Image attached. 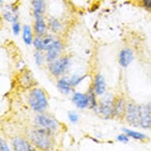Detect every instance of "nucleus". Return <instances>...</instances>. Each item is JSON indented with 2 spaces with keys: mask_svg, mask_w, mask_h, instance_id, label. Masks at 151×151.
I'll use <instances>...</instances> for the list:
<instances>
[{
  "mask_svg": "<svg viewBox=\"0 0 151 151\" xmlns=\"http://www.w3.org/2000/svg\"><path fill=\"white\" fill-rule=\"evenodd\" d=\"M17 83L22 89H29L33 88L37 84V82L32 75V72L25 69L19 75L17 78Z\"/></svg>",
  "mask_w": 151,
  "mask_h": 151,
  "instance_id": "obj_9",
  "label": "nucleus"
},
{
  "mask_svg": "<svg viewBox=\"0 0 151 151\" xmlns=\"http://www.w3.org/2000/svg\"><path fill=\"white\" fill-rule=\"evenodd\" d=\"M33 35L31 26L25 25L22 29V40L26 45H31L33 42Z\"/></svg>",
  "mask_w": 151,
  "mask_h": 151,
  "instance_id": "obj_20",
  "label": "nucleus"
},
{
  "mask_svg": "<svg viewBox=\"0 0 151 151\" xmlns=\"http://www.w3.org/2000/svg\"><path fill=\"white\" fill-rule=\"evenodd\" d=\"M114 102L112 97L108 95L98 103V105L94 109V111L104 119H111L115 116Z\"/></svg>",
  "mask_w": 151,
  "mask_h": 151,
  "instance_id": "obj_4",
  "label": "nucleus"
},
{
  "mask_svg": "<svg viewBox=\"0 0 151 151\" xmlns=\"http://www.w3.org/2000/svg\"><path fill=\"white\" fill-rule=\"evenodd\" d=\"M32 14L35 18L40 17H44V14L46 10V3L45 0H32Z\"/></svg>",
  "mask_w": 151,
  "mask_h": 151,
  "instance_id": "obj_15",
  "label": "nucleus"
},
{
  "mask_svg": "<svg viewBox=\"0 0 151 151\" xmlns=\"http://www.w3.org/2000/svg\"><path fill=\"white\" fill-rule=\"evenodd\" d=\"M12 147L14 151H37L32 142L21 137L12 139Z\"/></svg>",
  "mask_w": 151,
  "mask_h": 151,
  "instance_id": "obj_10",
  "label": "nucleus"
},
{
  "mask_svg": "<svg viewBox=\"0 0 151 151\" xmlns=\"http://www.w3.org/2000/svg\"><path fill=\"white\" fill-rule=\"evenodd\" d=\"M68 118H69V120L71 122L72 124H76L78 121V115L75 112V111H70L68 113Z\"/></svg>",
  "mask_w": 151,
  "mask_h": 151,
  "instance_id": "obj_27",
  "label": "nucleus"
},
{
  "mask_svg": "<svg viewBox=\"0 0 151 151\" xmlns=\"http://www.w3.org/2000/svg\"><path fill=\"white\" fill-rule=\"evenodd\" d=\"M123 131H124V133L127 134L130 138H132V139H135V140L142 141V140H145L146 139V134H142V133L139 132V131H133V130L127 128H123Z\"/></svg>",
  "mask_w": 151,
  "mask_h": 151,
  "instance_id": "obj_23",
  "label": "nucleus"
},
{
  "mask_svg": "<svg viewBox=\"0 0 151 151\" xmlns=\"http://www.w3.org/2000/svg\"><path fill=\"white\" fill-rule=\"evenodd\" d=\"M129 138H130V137H129L127 134L124 133V134H119V135H117L116 139L117 141L121 142L123 143H127V142H128Z\"/></svg>",
  "mask_w": 151,
  "mask_h": 151,
  "instance_id": "obj_29",
  "label": "nucleus"
},
{
  "mask_svg": "<svg viewBox=\"0 0 151 151\" xmlns=\"http://www.w3.org/2000/svg\"><path fill=\"white\" fill-rule=\"evenodd\" d=\"M0 151H10V146L3 139L0 140Z\"/></svg>",
  "mask_w": 151,
  "mask_h": 151,
  "instance_id": "obj_28",
  "label": "nucleus"
},
{
  "mask_svg": "<svg viewBox=\"0 0 151 151\" xmlns=\"http://www.w3.org/2000/svg\"><path fill=\"white\" fill-rule=\"evenodd\" d=\"M63 50V44L60 40H56L49 49L46 51L45 59L47 63H51L57 60Z\"/></svg>",
  "mask_w": 151,
  "mask_h": 151,
  "instance_id": "obj_12",
  "label": "nucleus"
},
{
  "mask_svg": "<svg viewBox=\"0 0 151 151\" xmlns=\"http://www.w3.org/2000/svg\"><path fill=\"white\" fill-rule=\"evenodd\" d=\"M134 59L133 51L130 48H124L119 54V63L123 67H128Z\"/></svg>",
  "mask_w": 151,
  "mask_h": 151,
  "instance_id": "obj_14",
  "label": "nucleus"
},
{
  "mask_svg": "<svg viewBox=\"0 0 151 151\" xmlns=\"http://www.w3.org/2000/svg\"><path fill=\"white\" fill-rule=\"evenodd\" d=\"M127 103L123 97H118L114 102V115L115 116H125Z\"/></svg>",
  "mask_w": 151,
  "mask_h": 151,
  "instance_id": "obj_18",
  "label": "nucleus"
},
{
  "mask_svg": "<svg viewBox=\"0 0 151 151\" xmlns=\"http://www.w3.org/2000/svg\"><path fill=\"white\" fill-rule=\"evenodd\" d=\"M57 88L60 90V93L64 95H68L71 93L72 86L69 82V79H67L65 78H61L58 80Z\"/></svg>",
  "mask_w": 151,
  "mask_h": 151,
  "instance_id": "obj_19",
  "label": "nucleus"
},
{
  "mask_svg": "<svg viewBox=\"0 0 151 151\" xmlns=\"http://www.w3.org/2000/svg\"><path fill=\"white\" fill-rule=\"evenodd\" d=\"M12 30L13 32H14V34L16 35V36H17V35L20 33L21 25L20 22H19L18 21H16V22L12 23Z\"/></svg>",
  "mask_w": 151,
  "mask_h": 151,
  "instance_id": "obj_26",
  "label": "nucleus"
},
{
  "mask_svg": "<svg viewBox=\"0 0 151 151\" xmlns=\"http://www.w3.org/2000/svg\"><path fill=\"white\" fill-rule=\"evenodd\" d=\"M86 75H73L71 78H69V82L72 86H77L78 85H79L81 82L85 79Z\"/></svg>",
  "mask_w": 151,
  "mask_h": 151,
  "instance_id": "obj_24",
  "label": "nucleus"
},
{
  "mask_svg": "<svg viewBox=\"0 0 151 151\" xmlns=\"http://www.w3.org/2000/svg\"><path fill=\"white\" fill-rule=\"evenodd\" d=\"M47 23L45 20L44 17H40L35 18L34 25H33V30H34L36 35L38 36H43L47 33Z\"/></svg>",
  "mask_w": 151,
  "mask_h": 151,
  "instance_id": "obj_17",
  "label": "nucleus"
},
{
  "mask_svg": "<svg viewBox=\"0 0 151 151\" xmlns=\"http://www.w3.org/2000/svg\"><path fill=\"white\" fill-rule=\"evenodd\" d=\"M126 121L130 125L134 127L139 126V107L133 102H128L127 105L126 113H125Z\"/></svg>",
  "mask_w": 151,
  "mask_h": 151,
  "instance_id": "obj_8",
  "label": "nucleus"
},
{
  "mask_svg": "<svg viewBox=\"0 0 151 151\" xmlns=\"http://www.w3.org/2000/svg\"><path fill=\"white\" fill-rule=\"evenodd\" d=\"M72 102L79 109H85L89 107V100L87 94L76 92L72 96Z\"/></svg>",
  "mask_w": 151,
  "mask_h": 151,
  "instance_id": "obj_13",
  "label": "nucleus"
},
{
  "mask_svg": "<svg viewBox=\"0 0 151 151\" xmlns=\"http://www.w3.org/2000/svg\"><path fill=\"white\" fill-rule=\"evenodd\" d=\"M34 60H35V63L37 66L40 67L43 64V63L45 61V57L44 56V55L42 54V52L40 51H37V52L34 53Z\"/></svg>",
  "mask_w": 151,
  "mask_h": 151,
  "instance_id": "obj_25",
  "label": "nucleus"
},
{
  "mask_svg": "<svg viewBox=\"0 0 151 151\" xmlns=\"http://www.w3.org/2000/svg\"><path fill=\"white\" fill-rule=\"evenodd\" d=\"M47 26L52 32L56 33L59 32L60 30L62 29V24L60 22L59 19H57L56 17H51L47 19Z\"/></svg>",
  "mask_w": 151,
  "mask_h": 151,
  "instance_id": "obj_21",
  "label": "nucleus"
},
{
  "mask_svg": "<svg viewBox=\"0 0 151 151\" xmlns=\"http://www.w3.org/2000/svg\"><path fill=\"white\" fill-rule=\"evenodd\" d=\"M3 0H0V3H1V6H2V7H3Z\"/></svg>",
  "mask_w": 151,
  "mask_h": 151,
  "instance_id": "obj_30",
  "label": "nucleus"
},
{
  "mask_svg": "<svg viewBox=\"0 0 151 151\" xmlns=\"http://www.w3.org/2000/svg\"><path fill=\"white\" fill-rule=\"evenodd\" d=\"M51 134H52L48 131L36 127L28 132V138L37 148L41 150L47 151L52 147Z\"/></svg>",
  "mask_w": 151,
  "mask_h": 151,
  "instance_id": "obj_1",
  "label": "nucleus"
},
{
  "mask_svg": "<svg viewBox=\"0 0 151 151\" xmlns=\"http://www.w3.org/2000/svg\"><path fill=\"white\" fill-rule=\"evenodd\" d=\"M35 124L37 127L48 131L51 134H52L54 131H57L60 127L59 122L55 119L54 117L51 116L49 115L45 114L43 112L37 115V116L35 118Z\"/></svg>",
  "mask_w": 151,
  "mask_h": 151,
  "instance_id": "obj_3",
  "label": "nucleus"
},
{
  "mask_svg": "<svg viewBox=\"0 0 151 151\" xmlns=\"http://www.w3.org/2000/svg\"><path fill=\"white\" fill-rule=\"evenodd\" d=\"M139 126L142 128L149 129L151 127V107L150 104H139Z\"/></svg>",
  "mask_w": 151,
  "mask_h": 151,
  "instance_id": "obj_7",
  "label": "nucleus"
},
{
  "mask_svg": "<svg viewBox=\"0 0 151 151\" xmlns=\"http://www.w3.org/2000/svg\"><path fill=\"white\" fill-rule=\"evenodd\" d=\"M2 16L8 22H14L18 21V6L14 4H10L3 6Z\"/></svg>",
  "mask_w": 151,
  "mask_h": 151,
  "instance_id": "obj_11",
  "label": "nucleus"
},
{
  "mask_svg": "<svg viewBox=\"0 0 151 151\" xmlns=\"http://www.w3.org/2000/svg\"><path fill=\"white\" fill-rule=\"evenodd\" d=\"M70 64L71 63L69 58L63 56L59 58L53 62L48 63L47 67L50 73L54 77H60L68 70Z\"/></svg>",
  "mask_w": 151,
  "mask_h": 151,
  "instance_id": "obj_5",
  "label": "nucleus"
},
{
  "mask_svg": "<svg viewBox=\"0 0 151 151\" xmlns=\"http://www.w3.org/2000/svg\"><path fill=\"white\" fill-rule=\"evenodd\" d=\"M86 94L88 95V97H89V109H93L94 110L98 105V103H97V95L95 90H94L93 87H90Z\"/></svg>",
  "mask_w": 151,
  "mask_h": 151,
  "instance_id": "obj_22",
  "label": "nucleus"
},
{
  "mask_svg": "<svg viewBox=\"0 0 151 151\" xmlns=\"http://www.w3.org/2000/svg\"><path fill=\"white\" fill-rule=\"evenodd\" d=\"M93 87L97 96H102L106 92V82L101 74H97L94 77Z\"/></svg>",
  "mask_w": 151,
  "mask_h": 151,
  "instance_id": "obj_16",
  "label": "nucleus"
},
{
  "mask_svg": "<svg viewBox=\"0 0 151 151\" xmlns=\"http://www.w3.org/2000/svg\"><path fill=\"white\" fill-rule=\"evenodd\" d=\"M55 37L51 34H45L43 36L36 35L33 39V46L37 51H47L55 41Z\"/></svg>",
  "mask_w": 151,
  "mask_h": 151,
  "instance_id": "obj_6",
  "label": "nucleus"
},
{
  "mask_svg": "<svg viewBox=\"0 0 151 151\" xmlns=\"http://www.w3.org/2000/svg\"><path fill=\"white\" fill-rule=\"evenodd\" d=\"M28 101L30 108L36 112L41 113L47 108V95L45 92L40 88H33L29 93Z\"/></svg>",
  "mask_w": 151,
  "mask_h": 151,
  "instance_id": "obj_2",
  "label": "nucleus"
},
{
  "mask_svg": "<svg viewBox=\"0 0 151 151\" xmlns=\"http://www.w3.org/2000/svg\"><path fill=\"white\" fill-rule=\"evenodd\" d=\"M150 104V107H151V104Z\"/></svg>",
  "mask_w": 151,
  "mask_h": 151,
  "instance_id": "obj_31",
  "label": "nucleus"
}]
</instances>
